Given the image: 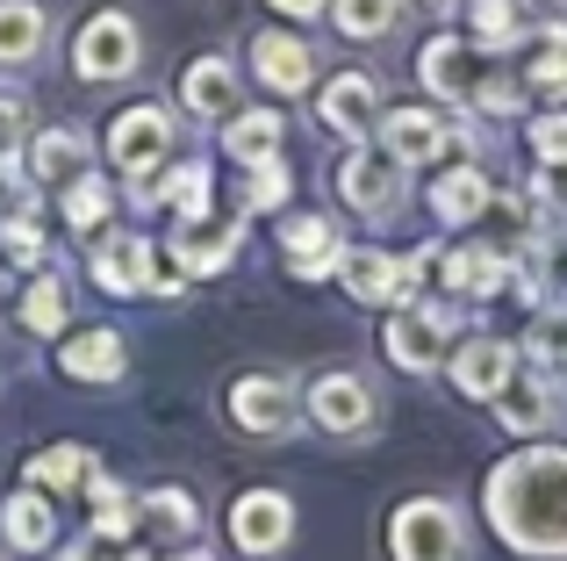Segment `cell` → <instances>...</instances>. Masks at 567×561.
I'll use <instances>...</instances> for the list:
<instances>
[{
    "label": "cell",
    "mask_w": 567,
    "mask_h": 561,
    "mask_svg": "<svg viewBox=\"0 0 567 561\" xmlns=\"http://www.w3.org/2000/svg\"><path fill=\"white\" fill-rule=\"evenodd\" d=\"M22 324H29V332H43V338L65 324V280H58V274H37V280H29V295H22Z\"/></svg>",
    "instance_id": "cell-31"
},
{
    "label": "cell",
    "mask_w": 567,
    "mask_h": 561,
    "mask_svg": "<svg viewBox=\"0 0 567 561\" xmlns=\"http://www.w3.org/2000/svg\"><path fill=\"white\" fill-rule=\"evenodd\" d=\"M445 144H453V123L431 109H395L381 123V152L395 166H431V159H445Z\"/></svg>",
    "instance_id": "cell-12"
},
{
    "label": "cell",
    "mask_w": 567,
    "mask_h": 561,
    "mask_svg": "<svg viewBox=\"0 0 567 561\" xmlns=\"http://www.w3.org/2000/svg\"><path fill=\"white\" fill-rule=\"evenodd\" d=\"M86 166H94V152H86L80 130H43V137L29 144V173H37V187H72V181H86Z\"/></svg>",
    "instance_id": "cell-19"
},
{
    "label": "cell",
    "mask_w": 567,
    "mask_h": 561,
    "mask_svg": "<svg viewBox=\"0 0 567 561\" xmlns=\"http://www.w3.org/2000/svg\"><path fill=\"white\" fill-rule=\"evenodd\" d=\"M388 548H395V561H467V533L445 497H410L388 519Z\"/></svg>",
    "instance_id": "cell-2"
},
{
    "label": "cell",
    "mask_w": 567,
    "mask_h": 561,
    "mask_svg": "<svg viewBox=\"0 0 567 561\" xmlns=\"http://www.w3.org/2000/svg\"><path fill=\"white\" fill-rule=\"evenodd\" d=\"M29 482H37V490H80L86 476H94V453L86 447H43V453H29V468H22Z\"/></svg>",
    "instance_id": "cell-27"
},
{
    "label": "cell",
    "mask_w": 567,
    "mask_h": 561,
    "mask_svg": "<svg viewBox=\"0 0 567 561\" xmlns=\"http://www.w3.org/2000/svg\"><path fill=\"white\" fill-rule=\"evenodd\" d=\"M532 152H539L546 166H560L567 159V115H539V123H532Z\"/></svg>",
    "instance_id": "cell-40"
},
{
    "label": "cell",
    "mask_w": 567,
    "mask_h": 561,
    "mask_svg": "<svg viewBox=\"0 0 567 561\" xmlns=\"http://www.w3.org/2000/svg\"><path fill=\"white\" fill-rule=\"evenodd\" d=\"M166 195H173V210H181V224L187 216H208V166H181L166 181Z\"/></svg>",
    "instance_id": "cell-37"
},
{
    "label": "cell",
    "mask_w": 567,
    "mask_h": 561,
    "mask_svg": "<svg viewBox=\"0 0 567 561\" xmlns=\"http://www.w3.org/2000/svg\"><path fill=\"white\" fill-rule=\"evenodd\" d=\"M439 280H445V295H460V303H482V295H496L503 280H511V259L488 253V245H467V253L439 259Z\"/></svg>",
    "instance_id": "cell-18"
},
{
    "label": "cell",
    "mask_w": 567,
    "mask_h": 561,
    "mask_svg": "<svg viewBox=\"0 0 567 561\" xmlns=\"http://www.w3.org/2000/svg\"><path fill=\"white\" fill-rule=\"evenodd\" d=\"M280 130H288V123H280L274 109H251V115H237V123H230L223 152H230L237 166H274V159H280Z\"/></svg>",
    "instance_id": "cell-22"
},
{
    "label": "cell",
    "mask_w": 567,
    "mask_h": 561,
    "mask_svg": "<svg viewBox=\"0 0 567 561\" xmlns=\"http://www.w3.org/2000/svg\"><path fill=\"white\" fill-rule=\"evenodd\" d=\"M560 8H567V0H560Z\"/></svg>",
    "instance_id": "cell-50"
},
{
    "label": "cell",
    "mask_w": 567,
    "mask_h": 561,
    "mask_svg": "<svg viewBox=\"0 0 567 561\" xmlns=\"http://www.w3.org/2000/svg\"><path fill=\"white\" fill-rule=\"evenodd\" d=\"M416 8H453V0H416Z\"/></svg>",
    "instance_id": "cell-47"
},
{
    "label": "cell",
    "mask_w": 567,
    "mask_h": 561,
    "mask_svg": "<svg viewBox=\"0 0 567 561\" xmlns=\"http://www.w3.org/2000/svg\"><path fill=\"white\" fill-rule=\"evenodd\" d=\"M381 346H388V360H395V367L431 375V367L445 360V346H453V309H445V303L395 309V317H388V332H381Z\"/></svg>",
    "instance_id": "cell-4"
},
{
    "label": "cell",
    "mask_w": 567,
    "mask_h": 561,
    "mask_svg": "<svg viewBox=\"0 0 567 561\" xmlns=\"http://www.w3.org/2000/svg\"><path fill=\"white\" fill-rule=\"evenodd\" d=\"M488 181L474 166H453V173H439V187H431V210H439V224H474V216L488 210Z\"/></svg>",
    "instance_id": "cell-23"
},
{
    "label": "cell",
    "mask_w": 567,
    "mask_h": 561,
    "mask_svg": "<svg viewBox=\"0 0 567 561\" xmlns=\"http://www.w3.org/2000/svg\"><path fill=\"white\" fill-rule=\"evenodd\" d=\"M532 86H539V94H567V22L546 29L539 58H532Z\"/></svg>",
    "instance_id": "cell-34"
},
{
    "label": "cell",
    "mask_w": 567,
    "mask_h": 561,
    "mask_svg": "<svg viewBox=\"0 0 567 561\" xmlns=\"http://www.w3.org/2000/svg\"><path fill=\"white\" fill-rule=\"evenodd\" d=\"M86 497H94V533L109 540V548H115V540H130V526H137V504H130L123 482H109V476L94 468V476H86Z\"/></svg>",
    "instance_id": "cell-29"
},
{
    "label": "cell",
    "mask_w": 567,
    "mask_h": 561,
    "mask_svg": "<svg viewBox=\"0 0 567 561\" xmlns=\"http://www.w3.org/2000/svg\"><path fill=\"white\" fill-rule=\"evenodd\" d=\"M525 360L539 367V375H560V367H567V303H546L539 317H532V332H525Z\"/></svg>",
    "instance_id": "cell-28"
},
{
    "label": "cell",
    "mask_w": 567,
    "mask_h": 561,
    "mask_svg": "<svg viewBox=\"0 0 567 561\" xmlns=\"http://www.w3.org/2000/svg\"><path fill=\"white\" fill-rule=\"evenodd\" d=\"M166 152H173V115L166 109H130V115H115V130H109V159H115V173L123 181H137V202H152V173L166 166Z\"/></svg>",
    "instance_id": "cell-3"
},
{
    "label": "cell",
    "mask_w": 567,
    "mask_h": 561,
    "mask_svg": "<svg viewBox=\"0 0 567 561\" xmlns=\"http://www.w3.org/2000/svg\"><path fill=\"white\" fill-rule=\"evenodd\" d=\"M137 511H144V519H152V526H166V533H194V519H202L187 490H152V497H144Z\"/></svg>",
    "instance_id": "cell-35"
},
{
    "label": "cell",
    "mask_w": 567,
    "mask_h": 561,
    "mask_svg": "<svg viewBox=\"0 0 567 561\" xmlns=\"http://www.w3.org/2000/svg\"><path fill=\"white\" fill-rule=\"evenodd\" d=\"M43 8L37 0H0V65H29L43 51Z\"/></svg>",
    "instance_id": "cell-26"
},
{
    "label": "cell",
    "mask_w": 567,
    "mask_h": 561,
    "mask_svg": "<svg viewBox=\"0 0 567 561\" xmlns=\"http://www.w3.org/2000/svg\"><path fill=\"white\" fill-rule=\"evenodd\" d=\"M251 65H259V80L274 86V94H302V86L317 80V58H309V43H302V37H280V29L251 37Z\"/></svg>",
    "instance_id": "cell-15"
},
{
    "label": "cell",
    "mask_w": 567,
    "mask_h": 561,
    "mask_svg": "<svg viewBox=\"0 0 567 561\" xmlns=\"http://www.w3.org/2000/svg\"><path fill=\"white\" fill-rule=\"evenodd\" d=\"M317 115L338 130V137H374V130H381V94H374V80H367V72H338V80L317 94Z\"/></svg>",
    "instance_id": "cell-13"
},
{
    "label": "cell",
    "mask_w": 567,
    "mask_h": 561,
    "mask_svg": "<svg viewBox=\"0 0 567 561\" xmlns=\"http://www.w3.org/2000/svg\"><path fill=\"white\" fill-rule=\"evenodd\" d=\"M280 245H288V267L302 274V280L338 274V259H346V238H338L331 216H295V224L280 231Z\"/></svg>",
    "instance_id": "cell-14"
},
{
    "label": "cell",
    "mask_w": 567,
    "mask_h": 561,
    "mask_svg": "<svg viewBox=\"0 0 567 561\" xmlns=\"http://www.w3.org/2000/svg\"><path fill=\"white\" fill-rule=\"evenodd\" d=\"M22 130H29V109L14 94H0V159H14V144H22Z\"/></svg>",
    "instance_id": "cell-42"
},
{
    "label": "cell",
    "mask_w": 567,
    "mask_h": 561,
    "mask_svg": "<svg viewBox=\"0 0 567 561\" xmlns=\"http://www.w3.org/2000/svg\"><path fill=\"white\" fill-rule=\"evenodd\" d=\"M539 202H546V210H567V159H560V166H546V181H539Z\"/></svg>",
    "instance_id": "cell-43"
},
{
    "label": "cell",
    "mask_w": 567,
    "mask_h": 561,
    "mask_svg": "<svg viewBox=\"0 0 567 561\" xmlns=\"http://www.w3.org/2000/svg\"><path fill=\"white\" fill-rule=\"evenodd\" d=\"M0 195H8V159H0Z\"/></svg>",
    "instance_id": "cell-46"
},
{
    "label": "cell",
    "mask_w": 567,
    "mask_h": 561,
    "mask_svg": "<svg viewBox=\"0 0 567 561\" xmlns=\"http://www.w3.org/2000/svg\"><path fill=\"white\" fill-rule=\"evenodd\" d=\"M0 533H8V548H22V554H43V548H51L58 519H51V504H43V490L8 497V504H0Z\"/></svg>",
    "instance_id": "cell-21"
},
{
    "label": "cell",
    "mask_w": 567,
    "mask_h": 561,
    "mask_svg": "<svg viewBox=\"0 0 567 561\" xmlns=\"http://www.w3.org/2000/svg\"><path fill=\"white\" fill-rule=\"evenodd\" d=\"M288 533H295V504L280 490H251V497H237V504H230V540L245 554H280V548H288Z\"/></svg>",
    "instance_id": "cell-9"
},
{
    "label": "cell",
    "mask_w": 567,
    "mask_h": 561,
    "mask_svg": "<svg viewBox=\"0 0 567 561\" xmlns=\"http://www.w3.org/2000/svg\"><path fill=\"white\" fill-rule=\"evenodd\" d=\"M130 561H152V554H130Z\"/></svg>",
    "instance_id": "cell-49"
},
{
    "label": "cell",
    "mask_w": 567,
    "mask_h": 561,
    "mask_svg": "<svg viewBox=\"0 0 567 561\" xmlns=\"http://www.w3.org/2000/svg\"><path fill=\"white\" fill-rule=\"evenodd\" d=\"M58 561H115V554H109V540H101V533H86L80 548H65Z\"/></svg>",
    "instance_id": "cell-44"
},
{
    "label": "cell",
    "mask_w": 567,
    "mask_h": 561,
    "mask_svg": "<svg viewBox=\"0 0 567 561\" xmlns=\"http://www.w3.org/2000/svg\"><path fill=\"white\" fill-rule=\"evenodd\" d=\"M511 375H517V353L503 346V338H467V346H460V360H453L460 396H474V404H488V396H496Z\"/></svg>",
    "instance_id": "cell-17"
},
{
    "label": "cell",
    "mask_w": 567,
    "mask_h": 561,
    "mask_svg": "<svg viewBox=\"0 0 567 561\" xmlns=\"http://www.w3.org/2000/svg\"><path fill=\"white\" fill-rule=\"evenodd\" d=\"M173 245H181L173 259H181L187 274H223L230 253H237V224H202V216H187V231Z\"/></svg>",
    "instance_id": "cell-20"
},
{
    "label": "cell",
    "mask_w": 567,
    "mask_h": 561,
    "mask_svg": "<svg viewBox=\"0 0 567 561\" xmlns=\"http://www.w3.org/2000/svg\"><path fill=\"white\" fill-rule=\"evenodd\" d=\"M288 195V166H251V187H245V210H274V202Z\"/></svg>",
    "instance_id": "cell-38"
},
{
    "label": "cell",
    "mask_w": 567,
    "mask_h": 561,
    "mask_svg": "<svg viewBox=\"0 0 567 561\" xmlns=\"http://www.w3.org/2000/svg\"><path fill=\"white\" fill-rule=\"evenodd\" d=\"M488 404H496L503 432H546V425L560 418V389H554V375H539V367H517Z\"/></svg>",
    "instance_id": "cell-10"
},
{
    "label": "cell",
    "mask_w": 567,
    "mask_h": 561,
    "mask_svg": "<svg viewBox=\"0 0 567 561\" xmlns=\"http://www.w3.org/2000/svg\"><path fill=\"white\" fill-rule=\"evenodd\" d=\"M474 37H482L488 51L517 43L525 37V8H517V0H474Z\"/></svg>",
    "instance_id": "cell-32"
},
{
    "label": "cell",
    "mask_w": 567,
    "mask_h": 561,
    "mask_svg": "<svg viewBox=\"0 0 567 561\" xmlns=\"http://www.w3.org/2000/svg\"><path fill=\"white\" fill-rule=\"evenodd\" d=\"M230 425L251 439H288L295 432V389L280 375H245L230 389Z\"/></svg>",
    "instance_id": "cell-6"
},
{
    "label": "cell",
    "mask_w": 567,
    "mask_h": 561,
    "mask_svg": "<svg viewBox=\"0 0 567 561\" xmlns=\"http://www.w3.org/2000/svg\"><path fill=\"white\" fill-rule=\"evenodd\" d=\"M467 94L482 101L488 115H517V109H525V86H517V80H474Z\"/></svg>",
    "instance_id": "cell-39"
},
{
    "label": "cell",
    "mask_w": 567,
    "mask_h": 561,
    "mask_svg": "<svg viewBox=\"0 0 567 561\" xmlns=\"http://www.w3.org/2000/svg\"><path fill=\"white\" fill-rule=\"evenodd\" d=\"M309 418H317L331 439H352V432L374 425V389H367L360 375H323L317 389H309Z\"/></svg>",
    "instance_id": "cell-11"
},
{
    "label": "cell",
    "mask_w": 567,
    "mask_h": 561,
    "mask_svg": "<svg viewBox=\"0 0 567 561\" xmlns=\"http://www.w3.org/2000/svg\"><path fill=\"white\" fill-rule=\"evenodd\" d=\"M187 109L202 115V123H223V115L237 109V80L223 58H194L187 65Z\"/></svg>",
    "instance_id": "cell-25"
},
{
    "label": "cell",
    "mask_w": 567,
    "mask_h": 561,
    "mask_svg": "<svg viewBox=\"0 0 567 561\" xmlns=\"http://www.w3.org/2000/svg\"><path fill=\"white\" fill-rule=\"evenodd\" d=\"M0 245H8V259H14V267H37V259H43L37 224H8V231H0Z\"/></svg>",
    "instance_id": "cell-41"
},
{
    "label": "cell",
    "mask_w": 567,
    "mask_h": 561,
    "mask_svg": "<svg viewBox=\"0 0 567 561\" xmlns=\"http://www.w3.org/2000/svg\"><path fill=\"white\" fill-rule=\"evenodd\" d=\"M181 561H208V554H181Z\"/></svg>",
    "instance_id": "cell-48"
},
{
    "label": "cell",
    "mask_w": 567,
    "mask_h": 561,
    "mask_svg": "<svg viewBox=\"0 0 567 561\" xmlns=\"http://www.w3.org/2000/svg\"><path fill=\"white\" fill-rule=\"evenodd\" d=\"M474 58H467V43H453V37H431L424 43V86L431 94H467L474 86Z\"/></svg>",
    "instance_id": "cell-30"
},
{
    "label": "cell",
    "mask_w": 567,
    "mask_h": 561,
    "mask_svg": "<svg viewBox=\"0 0 567 561\" xmlns=\"http://www.w3.org/2000/svg\"><path fill=\"white\" fill-rule=\"evenodd\" d=\"M424 267H431V253H416V259L346 253V259H338V274H346V288L360 295V303H410V295H416V280H424Z\"/></svg>",
    "instance_id": "cell-7"
},
{
    "label": "cell",
    "mask_w": 567,
    "mask_h": 561,
    "mask_svg": "<svg viewBox=\"0 0 567 561\" xmlns=\"http://www.w3.org/2000/svg\"><path fill=\"white\" fill-rule=\"evenodd\" d=\"M338 187H346V202L360 216H374V224H388V216L402 210V166L388 152H352L346 173H338Z\"/></svg>",
    "instance_id": "cell-8"
},
{
    "label": "cell",
    "mask_w": 567,
    "mask_h": 561,
    "mask_svg": "<svg viewBox=\"0 0 567 561\" xmlns=\"http://www.w3.org/2000/svg\"><path fill=\"white\" fill-rule=\"evenodd\" d=\"M72 65H80V80H130L137 72V22L115 8L94 14L80 29V43H72Z\"/></svg>",
    "instance_id": "cell-5"
},
{
    "label": "cell",
    "mask_w": 567,
    "mask_h": 561,
    "mask_svg": "<svg viewBox=\"0 0 567 561\" xmlns=\"http://www.w3.org/2000/svg\"><path fill=\"white\" fill-rule=\"evenodd\" d=\"M86 274H94L109 295H144V274H152V245L130 238V231H109V238L94 245V259H86Z\"/></svg>",
    "instance_id": "cell-16"
},
{
    "label": "cell",
    "mask_w": 567,
    "mask_h": 561,
    "mask_svg": "<svg viewBox=\"0 0 567 561\" xmlns=\"http://www.w3.org/2000/svg\"><path fill=\"white\" fill-rule=\"evenodd\" d=\"M58 367H65L72 381H115L123 375V338L115 332H80L65 353H58Z\"/></svg>",
    "instance_id": "cell-24"
},
{
    "label": "cell",
    "mask_w": 567,
    "mask_h": 561,
    "mask_svg": "<svg viewBox=\"0 0 567 561\" xmlns=\"http://www.w3.org/2000/svg\"><path fill=\"white\" fill-rule=\"evenodd\" d=\"M488 526L517 554H567V447H525L488 476Z\"/></svg>",
    "instance_id": "cell-1"
},
{
    "label": "cell",
    "mask_w": 567,
    "mask_h": 561,
    "mask_svg": "<svg viewBox=\"0 0 567 561\" xmlns=\"http://www.w3.org/2000/svg\"><path fill=\"white\" fill-rule=\"evenodd\" d=\"M266 8H280V14H302V22H309V14H323L331 0H266Z\"/></svg>",
    "instance_id": "cell-45"
},
{
    "label": "cell",
    "mask_w": 567,
    "mask_h": 561,
    "mask_svg": "<svg viewBox=\"0 0 567 561\" xmlns=\"http://www.w3.org/2000/svg\"><path fill=\"white\" fill-rule=\"evenodd\" d=\"M101 216H109V187H101L94 173H86V181H72V187H65V224H72V231H94Z\"/></svg>",
    "instance_id": "cell-36"
},
{
    "label": "cell",
    "mask_w": 567,
    "mask_h": 561,
    "mask_svg": "<svg viewBox=\"0 0 567 561\" xmlns=\"http://www.w3.org/2000/svg\"><path fill=\"white\" fill-rule=\"evenodd\" d=\"M338 29L360 37V43H374V37L395 29V0H338Z\"/></svg>",
    "instance_id": "cell-33"
}]
</instances>
